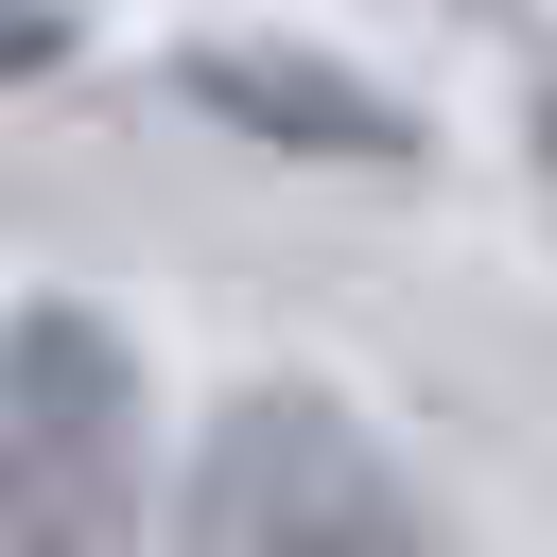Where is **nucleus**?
Wrapping results in <instances>:
<instances>
[{
  "mask_svg": "<svg viewBox=\"0 0 557 557\" xmlns=\"http://www.w3.org/2000/svg\"><path fill=\"white\" fill-rule=\"evenodd\" d=\"M139 470H157L139 331L87 296H17L0 313V557H139Z\"/></svg>",
  "mask_w": 557,
  "mask_h": 557,
  "instance_id": "f257e3e1",
  "label": "nucleus"
},
{
  "mask_svg": "<svg viewBox=\"0 0 557 557\" xmlns=\"http://www.w3.org/2000/svg\"><path fill=\"white\" fill-rule=\"evenodd\" d=\"M174 557H435V522L331 383H244L174 470Z\"/></svg>",
  "mask_w": 557,
  "mask_h": 557,
  "instance_id": "f03ea898",
  "label": "nucleus"
},
{
  "mask_svg": "<svg viewBox=\"0 0 557 557\" xmlns=\"http://www.w3.org/2000/svg\"><path fill=\"white\" fill-rule=\"evenodd\" d=\"M174 104H209L261 157H313V174H400L418 157V104L366 87V70H331L313 35H174Z\"/></svg>",
  "mask_w": 557,
  "mask_h": 557,
  "instance_id": "7ed1b4c3",
  "label": "nucleus"
},
{
  "mask_svg": "<svg viewBox=\"0 0 557 557\" xmlns=\"http://www.w3.org/2000/svg\"><path fill=\"white\" fill-rule=\"evenodd\" d=\"M52 52H70V0H0V87L52 70Z\"/></svg>",
  "mask_w": 557,
  "mask_h": 557,
  "instance_id": "20e7f679",
  "label": "nucleus"
}]
</instances>
